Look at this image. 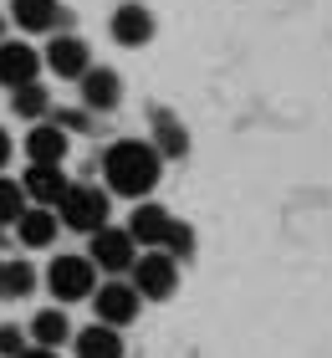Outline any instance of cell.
Returning a JSON list of instances; mask_svg holds the SVG:
<instances>
[{
    "label": "cell",
    "instance_id": "obj_6",
    "mask_svg": "<svg viewBox=\"0 0 332 358\" xmlns=\"http://www.w3.org/2000/svg\"><path fill=\"white\" fill-rule=\"evenodd\" d=\"M92 266H103V271H128V266H138V241H133L128 231H97L92 241Z\"/></svg>",
    "mask_w": 332,
    "mask_h": 358
},
{
    "label": "cell",
    "instance_id": "obj_14",
    "mask_svg": "<svg viewBox=\"0 0 332 358\" xmlns=\"http://www.w3.org/2000/svg\"><path fill=\"white\" fill-rule=\"evenodd\" d=\"M15 236H21V246H52V241H57V215H52V210H46V205H36V210H26V215L21 220H15Z\"/></svg>",
    "mask_w": 332,
    "mask_h": 358
},
{
    "label": "cell",
    "instance_id": "obj_18",
    "mask_svg": "<svg viewBox=\"0 0 332 358\" xmlns=\"http://www.w3.org/2000/svg\"><path fill=\"white\" fill-rule=\"evenodd\" d=\"M21 200H31L26 185H15V179H0V225H15V220L26 215Z\"/></svg>",
    "mask_w": 332,
    "mask_h": 358
},
{
    "label": "cell",
    "instance_id": "obj_26",
    "mask_svg": "<svg viewBox=\"0 0 332 358\" xmlns=\"http://www.w3.org/2000/svg\"><path fill=\"white\" fill-rule=\"evenodd\" d=\"M6 159H10V138H6V128H0V169H6Z\"/></svg>",
    "mask_w": 332,
    "mask_h": 358
},
{
    "label": "cell",
    "instance_id": "obj_15",
    "mask_svg": "<svg viewBox=\"0 0 332 358\" xmlns=\"http://www.w3.org/2000/svg\"><path fill=\"white\" fill-rule=\"evenodd\" d=\"M82 97H87V108H118V97H123V83H118V72H87L82 77Z\"/></svg>",
    "mask_w": 332,
    "mask_h": 358
},
{
    "label": "cell",
    "instance_id": "obj_16",
    "mask_svg": "<svg viewBox=\"0 0 332 358\" xmlns=\"http://www.w3.org/2000/svg\"><path fill=\"white\" fill-rule=\"evenodd\" d=\"M10 15L21 31H52L57 26V0H10Z\"/></svg>",
    "mask_w": 332,
    "mask_h": 358
},
{
    "label": "cell",
    "instance_id": "obj_7",
    "mask_svg": "<svg viewBox=\"0 0 332 358\" xmlns=\"http://www.w3.org/2000/svg\"><path fill=\"white\" fill-rule=\"evenodd\" d=\"M41 72V57L31 52L26 41H0V83H6L10 92L15 87H31Z\"/></svg>",
    "mask_w": 332,
    "mask_h": 358
},
{
    "label": "cell",
    "instance_id": "obj_25",
    "mask_svg": "<svg viewBox=\"0 0 332 358\" xmlns=\"http://www.w3.org/2000/svg\"><path fill=\"white\" fill-rule=\"evenodd\" d=\"M21 358H57V348H41V343H36V348H26Z\"/></svg>",
    "mask_w": 332,
    "mask_h": 358
},
{
    "label": "cell",
    "instance_id": "obj_2",
    "mask_svg": "<svg viewBox=\"0 0 332 358\" xmlns=\"http://www.w3.org/2000/svg\"><path fill=\"white\" fill-rule=\"evenodd\" d=\"M92 282H97L92 256H57V262L46 266V287H52L57 302H82V297H92V292H97Z\"/></svg>",
    "mask_w": 332,
    "mask_h": 358
},
{
    "label": "cell",
    "instance_id": "obj_8",
    "mask_svg": "<svg viewBox=\"0 0 332 358\" xmlns=\"http://www.w3.org/2000/svg\"><path fill=\"white\" fill-rule=\"evenodd\" d=\"M66 149H72V134H66L62 123H36L26 134V159L31 164H62Z\"/></svg>",
    "mask_w": 332,
    "mask_h": 358
},
{
    "label": "cell",
    "instance_id": "obj_22",
    "mask_svg": "<svg viewBox=\"0 0 332 358\" xmlns=\"http://www.w3.org/2000/svg\"><path fill=\"white\" fill-rule=\"evenodd\" d=\"M159 143H164V154H185V134L169 118H159Z\"/></svg>",
    "mask_w": 332,
    "mask_h": 358
},
{
    "label": "cell",
    "instance_id": "obj_13",
    "mask_svg": "<svg viewBox=\"0 0 332 358\" xmlns=\"http://www.w3.org/2000/svg\"><path fill=\"white\" fill-rule=\"evenodd\" d=\"M77 358H123V338L108 322H92L87 333H77Z\"/></svg>",
    "mask_w": 332,
    "mask_h": 358
},
{
    "label": "cell",
    "instance_id": "obj_3",
    "mask_svg": "<svg viewBox=\"0 0 332 358\" xmlns=\"http://www.w3.org/2000/svg\"><path fill=\"white\" fill-rule=\"evenodd\" d=\"M62 225H72V231H108V194L97 189V185H72L66 189V200H62Z\"/></svg>",
    "mask_w": 332,
    "mask_h": 358
},
{
    "label": "cell",
    "instance_id": "obj_9",
    "mask_svg": "<svg viewBox=\"0 0 332 358\" xmlns=\"http://www.w3.org/2000/svg\"><path fill=\"white\" fill-rule=\"evenodd\" d=\"M21 185H26V194L36 205H62L66 189H72V185H66V174H62V164H31Z\"/></svg>",
    "mask_w": 332,
    "mask_h": 358
},
{
    "label": "cell",
    "instance_id": "obj_11",
    "mask_svg": "<svg viewBox=\"0 0 332 358\" xmlns=\"http://www.w3.org/2000/svg\"><path fill=\"white\" fill-rule=\"evenodd\" d=\"M46 62H52L57 77H87V46H82V36H52Z\"/></svg>",
    "mask_w": 332,
    "mask_h": 358
},
{
    "label": "cell",
    "instance_id": "obj_1",
    "mask_svg": "<svg viewBox=\"0 0 332 358\" xmlns=\"http://www.w3.org/2000/svg\"><path fill=\"white\" fill-rule=\"evenodd\" d=\"M159 169H164V154L143 138H118L103 159V174L118 194H148L159 185Z\"/></svg>",
    "mask_w": 332,
    "mask_h": 358
},
{
    "label": "cell",
    "instance_id": "obj_20",
    "mask_svg": "<svg viewBox=\"0 0 332 358\" xmlns=\"http://www.w3.org/2000/svg\"><path fill=\"white\" fill-rule=\"evenodd\" d=\"M31 287H36V271H31L26 262H10L6 266V297H26Z\"/></svg>",
    "mask_w": 332,
    "mask_h": 358
},
{
    "label": "cell",
    "instance_id": "obj_4",
    "mask_svg": "<svg viewBox=\"0 0 332 358\" xmlns=\"http://www.w3.org/2000/svg\"><path fill=\"white\" fill-rule=\"evenodd\" d=\"M174 282H179L174 256H164V251H143L138 256V266H133V287H138V297L164 302V297H174Z\"/></svg>",
    "mask_w": 332,
    "mask_h": 358
},
{
    "label": "cell",
    "instance_id": "obj_5",
    "mask_svg": "<svg viewBox=\"0 0 332 358\" xmlns=\"http://www.w3.org/2000/svg\"><path fill=\"white\" fill-rule=\"evenodd\" d=\"M138 287L133 282H103V292H92V307H97V322H108V328H123V322H133V313H138Z\"/></svg>",
    "mask_w": 332,
    "mask_h": 358
},
{
    "label": "cell",
    "instance_id": "obj_24",
    "mask_svg": "<svg viewBox=\"0 0 332 358\" xmlns=\"http://www.w3.org/2000/svg\"><path fill=\"white\" fill-rule=\"evenodd\" d=\"M92 118H87V113H82V108H72V113H62V128H66V134H82V128H87Z\"/></svg>",
    "mask_w": 332,
    "mask_h": 358
},
{
    "label": "cell",
    "instance_id": "obj_12",
    "mask_svg": "<svg viewBox=\"0 0 332 358\" xmlns=\"http://www.w3.org/2000/svg\"><path fill=\"white\" fill-rule=\"evenodd\" d=\"M113 36H118L123 46H143L148 36H154V15H148L143 6H118V15H113Z\"/></svg>",
    "mask_w": 332,
    "mask_h": 358
},
{
    "label": "cell",
    "instance_id": "obj_10",
    "mask_svg": "<svg viewBox=\"0 0 332 358\" xmlns=\"http://www.w3.org/2000/svg\"><path fill=\"white\" fill-rule=\"evenodd\" d=\"M169 215H164V210L154 205V200H143L138 210H133V220H128V236L133 241H138V246H148V251H154V246H164V241H169Z\"/></svg>",
    "mask_w": 332,
    "mask_h": 358
},
{
    "label": "cell",
    "instance_id": "obj_23",
    "mask_svg": "<svg viewBox=\"0 0 332 358\" xmlns=\"http://www.w3.org/2000/svg\"><path fill=\"white\" fill-rule=\"evenodd\" d=\"M189 241H194V231H189V225H169V241H164V246H169V256H179V251H185L189 256Z\"/></svg>",
    "mask_w": 332,
    "mask_h": 358
},
{
    "label": "cell",
    "instance_id": "obj_19",
    "mask_svg": "<svg viewBox=\"0 0 332 358\" xmlns=\"http://www.w3.org/2000/svg\"><path fill=\"white\" fill-rule=\"evenodd\" d=\"M10 108H15V118H41V113H46V87H41V83L15 87V92H10Z\"/></svg>",
    "mask_w": 332,
    "mask_h": 358
},
{
    "label": "cell",
    "instance_id": "obj_27",
    "mask_svg": "<svg viewBox=\"0 0 332 358\" xmlns=\"http://www.w3.org/2000/svg\"><path fill=\"white\" fill-rule=\"evenodd\" d=\"M0 297H6V266H0Z\"/></svg>",
    "mask_w": 332,
    "mask_h": 358
},
{
    "label": "cell",
    "instance_id": "obj_17",
    "mask_svg": "<svg viewBox=\"0 0 332 358\" xmlns=\"http://www.w3.org/2000/svg\"><path fill=\"white\" fill-rule=\"evenodd\" d=\"M66 333H72V322H66V313H62V307H46V313H36V317H31V338H36L41 348H57V343H66Z\"/></svg>",
    "mask_w": 332,
    "mask_h": 358
},
{
    "label": "cell",
    "instance_id": "obj_21",
    "mask_svg": "<svg viewBox=\"0 0 332 358\" xmlns=\"http://www.w3.org/2000/svg\"><path fill=\"white\" fill-rule=\"evenodd\" d=\"M21 353H26V338H21V328L6 322V328H0V358H21Z\"/></svg>",
    "mask_w": 332,
    "mask_h": 358
}]
</instances>
